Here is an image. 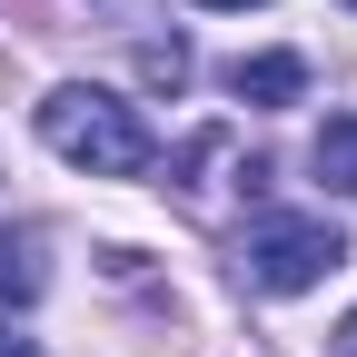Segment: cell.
I'll use <instances>...</instances> for the list:
<instances>
[{
  "mask_svg": "<svg viewBox=\"0 0 357 357\" xmlns=\"http://www.w3.org/2000/svg\"><path fill=\"white\" fill-rule=\"evenodd\" d=\"M40 139H50L70 169H89V178H139V169H149L139 109H129L119 89H89V79H70V89L40 100Z\"/></svg>",
  "mask_w": 357,
  "mask_h": 357,
  "instance_id": "obj_1",
  "label": "cell"
},
{
  "mask_svg": "<svg viewBox=\"0 0 357 357\" xmlns=\"http://www.w3.org/2000/svg\"><path fill=\"white\" fill-rule=\"evenodd\" d=\"M248 288L268 298H298V288H318L328 268H347V238L328 229V218H307V208H278V218H258L248 229Z\"/></svg>",
  "mask_w": 357,
  "mask_h": 357,
  "instance_id": "obj_2",
  "label": "cell"
},
{
  "mask_svg": "<svg viewBox=\"0 0 357 357\" xmlns=\"http://www.w3.org/2000/svg\"><path fill=\"white\" fill-rule=\"evenodd\" d=\"M229 89L248 109H288V100H307V60L298 50H258V60H229Z\"/></svg>",
  "mask_w": 357,
  "mask_h": 357,
  "instance_id": "obj_3",
  "label": "cell"
},
{
  "mask_svg": "<svg viewBox=\"0 0 357 357\" xmlns=\"http://www.w3.org/2000/svg\"><path fill=\"white\" fill-rule=\"evenodd\" d=\"M318 178L357 199V119H328V129H318Z\"/></svg>",
  "mask_w": 357,
  "mask_h": 357,
  "instance_id": "obj_4",
  "label": "cell"
},
{
  "mask_svg": "<svg viewBox=\"0 0 357 357\" xmlns=\"http://www.w3.org/2000/svg\"><path fill=\"white\" fill-rule=\"evenodd\" d=\"M139 79L178 89V79H189V50H178V40H149V50H139Z\"/></svg>",
  "mask_w": 357,
  "mask_h": 357,
  "instance_id": "obj_5",
  "label": "cell"
},
{
  "mask_svg": "<svg viewBox=\"0 0 357 357\" xmlns=\"http://www.w3.org/2000/svg\"><path fill=\"white\" fill-rule=\"evenodd\" d=\"M30 278H40V268H30L10 238H0V298H30Z\"/></svg>",
  "mask_w": 357,
  "mask_h": 357,
  "instance_id": "obj_6",
  "label": "cell"
},
{
  "mask_svg": "<svg viewBox=\"0 0 357 357\" xmlns=\"http://www.w3.org/2000/svg\"><path fill=\"white\" fill-rule=\"evenodd\" d=\"M0 357H40V337H20V328H0Z\"/></svg>",
  "mask_w": 357,
  "mask_h": 357,
  "instance_id": "obj_7",
  "label": "cell"
},
{
  "mask_svg": "<svg viewBox=\"0 0 357 357\" xmlns=\"http://www.w3.org/2000/svg\"><path fill=\"white\" fill-rule=\"evenodd\" d=\"M337 357H357V318H347V328H337Z\"/></svg>",
  "mask_w": 357,
  "mask_h": 357,
  "instance_id": "obj_8",
  "label": "cell"
},
{
  "mask_svg": "<svg viewBox=\"0 0 357 357\" xmlns=\"http://www.w3.org/2000/svg\"><path fill=\"white\" fill-rule=\"evenodd\" d=\"M208 10H258V0H208Z\"/></svg>",
  "mask_w": 357,
  "mask_h": 357,
  "instance_id": "obj_9",
  "label": "cell"
}]
</instances>
